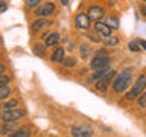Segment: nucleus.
<instances>
[{"instance_id":"1","label":"nucleus","mask_w":146,"mask_h":137,"mask_svg":"<svg viewBox=\"0 0 146 137\" xmlns=\"http://www.w3.org/2000/svg\"><path fill=\"white\" fill-rule=\"evenodd\" d=\"M131 85V75L129 72H122L116 76V79L113 82V90L114 93H122L125 91L128 87Z\"/></svg>"},{"instance_id":"2","label":"nucleus","mask_w":146,"mask_h":137,"mask_svg":"<svg viewBox=\"0 0 146 137\" xmlns=\"http://www.w3.org/2000/svg\"><path fill=\"white\" fill-rule=\"evenodd\" d=\"M145 88H146V75H140L132 85V90L126 94V99H134L137 96H140L145 91Z\"/></svg>"},{"instance_id":"3","label":"nucleus","mask_w":146,"mask_h":137,"mask_svg":"<svg viewBox=\"0 0 146 137\" xmlns=\"http://www.w3.org/2000/svg\"><path fill=\"white\" fill-rule=\"evenodd\" d=\"M25 114H26V111L21 110V108H9L2 114V116H3L5 122H15V120H18V119H21Z\"/></svg>"},{"instance_id":"4","label":"nucleus","mask_w":146,"mask_h":137,"mask_svg":"<svg viewBox=\"0 0 146 137\" xmlns=\"http://www.w3.org/2000/svg\"><path fill=\"white\" fill-rule=\"evenodd\" d=\"M73 137H91L93 136V128L90 125H76L72 128Z\"/></svg>"},{"instance_id":"5","label":"nucleus","mask_w":146,"mask_h":137,"mask_svg":"<svg viewBox=\"0 0 146 137\" xmlns=\"http://www.w3.org/2000/svg\"><path fill=\"white\" fill-rule=\"evenodd\" d=\"M75 23H76V27H78V29H81V31H88L90 26H91V18L87 15V14H78Z\"/></svg>"},{"instance_id":"6","label":"nucleus","mask_w":146,"mask_h":137,"mask_svg":"<svg viewBox=\"0 0 146 137\" xmlns=\"http://www.w3.org/2000/svg\"><path fill=\"white\" fill-rule=\"evenodd\" d=\"M114 75H116V72L111 70L107 76H104L102 79H98V81H96V90H99V91H107V88H108V85H110V82H111V79L114 78Z\"/></svg>"},{"instance_id":"7","label":"nucleus","mask_w":146,"mask_h":137,"mask_svg":"<svg viewBox=\"0 0 146 137\" xmlns=\"http://www.w3.org/2000/svg\"><path fill=\"white\" fill-rule=\"evenodd\" d=\"M110 64V58L108 57H94L90 63V67L93 70H99V68H105Z\"/></svg>"},{"instance_id":"8","label":"nucleus","mask_w":146,"mask_h":137,"mask_svg":"<svg viewBox=\"0 0 146 137\" xmlns=\"http://www.w3.org/2000/svg\"><path fill=\"white\" fill-rule=\"evenodd\" d=\"M53 12H55V5H53V3H44L43 6L36 8V11H35V14H36L38 17H41V18L52 15Z\"/></svg>"},{"instance_id":"9","label":"nucleus","mask_w":146,"mask_h":137,"mask_svg":"<svg viewBox=\"0 0 146 137\" xmlns=\"http://www.w3.org/2000/svg\"><path fill=\"white\" fill-rule=\"evenodd\" d=\"M87 15H88L91 20L99 21L100 18L104 17V9L100 8V6H91V8L88 9V12H87Z\"/></svg>"},{"instance_id":"10","label":"nucleus","mask_w":146,"mask_h":137,"mask_svg":"<svg viewBox=\"0 0 146 137\" xmlns=\"http://www.w3.org/2000/svg\"><path fill=\"white\" fill-rule=\"evenodd\" d=\"M94 31L102 37H110L111 35V29L107 26V23H102V21H96L94 23Z\"/></svg>"},{"instance_id":"11","label":"nucleus","mask_w":146,"mask_h":137,"mask_svg":"<svg viewBox=\"0 0 146 137\" xmlns=\"http://www.w3.org/2000/svg\"><path fill=\"white\" fill-rule=\"evenodd\" d=\"M50 61L52 63H62L64 61V49L62 47L55 49V52L52 53V57H50Z\"/></svg>"},{"instance_id":"12","label":"nucleus","mask_w":146,"mask_h":137,"mask_svg":"<svg viewBox=\"0 0 146 137\" xmlns=\"http://www.w3.org/2000/svg\"><path fill=\"white\" fill-rule=\"evenodd\" d=\"M58 41H59V34L58 32H53V34L46 37V47H52V46H55Z\"/></svg>"},{"instance_id":"13","label":"nucleus","mask_w":146,"mask_h":137,"mask_svg":"<svg viewBox=\"0 0 146 137\" xmlns=\"http://www.w3.org/2000/svg\"><path fill=\"white\" fill-rule=\"evenodd\" d=\"M47 25H50L49 20H46V18H38V20H35L34 23H32V29H34V31H40L41 27H44Z\"/></svg>"},{"instance_id":"14","label":"nucleus","mask_w":146,"mask_h":137,"mask_svg":"<svg viewBox=\"0 0 146 137\" xmlns=\"http://www.w3.org/2000/svg\"><path fill=\"white\" fill-rule=\"evenodd\" d=\"M110 72H111V68H110V67L99 68V70H96V72L93 73V79H96V81H98V79H102V78H104V76H107Z\"/></svg>"},{"instance_id":"15","label":"nucleus","mask_w":146,"mask_h":137,"mask_svg":"<svg viewBox=\"0 0 146 137\" xmlns=\"http://www.w3.org/2000/svg\"><path fill=\"white\" fill-rule=\"evenodd\" d=\"M31 136V130L27 126L25 128H20V130H17V131H14L11 137H29Z\"/></svg>"},{"instance_id":"16","label":"nucleus","mask_w":146,"mask_h":137,"mask_svg":"<svg viewBox=\"0 0 146 137\" xmlns=\"http://www.w3.org/2000/svg\"><path fill=\"white\" fill-rule=\"evenodd\" d=\"M79 50H81V58H88L90 57V53L93 52V49L90 47L88 44H81V47H79Z\"/></svg>"},{"instance_id":"17","label":"nucleus","mask_w":146,"mask_h":137,"mask_svg":"<svg viewBox=\"0 0 146 137\" xmlns=\"http://www.w3.org/2000/svg\"><path fill=\"white\" fill-rule=\"evenodd\" d=\"M104 43H105V46H117L119 44V38L117 37H114V35H110V37H105L104 38Z\"/></svg>"},{"instance_id":"18","label":"nucleus","mask_w":146,"mask_h":137,"mask_svg":"<svg viewBox=\"0 0 146 137\" xmlns=\"http://www.w3.org/2000/svg\"><path fill=\"white\" fill-rule=\"evenodd\" d=\"M107 26L110 27V29H119V18L108 17L107 18Z\"/></svg>"},{"instance_id":"19","label":"nucleus","mask_w":146,"mask_h":137,"mask_svg":"<svg viewBox=\"0 0 146 137\" xmlns=\"http://www.w3.org/2000/svg\"><path fill=\"white\" fill-rule=\"evenodd\" d=\"M128 47H129L131 52H140V44L139 41H129V44H128Z\"/></svg>"},{"instance_id":"20","label":"nucleus","mask_w":146,"mask_h":137,"mask_svg":"<svg viewBox=\"0 0 146 137\" xmlns=\"http://www.w3.org/2000/svg\"><path fill=\"white\" fill-rule=\"evenodd\" d=\"M17 105H18V100L17 99H11V100H8V102H5L3 107L6 108V110H9V108H15Z\"/></svg>"},{"instance_id":"21","label":"nucleus","mask_w":146,"mask_h":137,"mask_svg":"<svg viewBox=\"0 0 146 137\" xmlns=\"http://www.w3.org/2000/svg\"><path fill=\"white\" fill-rule=\"evenodd\" d=\"M9 93H11V91H9V88L6 85L5 87H0V99H5V98H8L9 96Z\"/></svg>"},{"instance_id":"22","label":"nucleus","mask_w":146,"mask_h":137,"mask_svg":"<svg viewBox=\"0 0 146 137\" xmlns=\"http://www.w3.org/2000/svg\"><path fill=\"white\" fill-rule=\"evenodd\" d=\"M62 64L66 67H75L76 66V59L75 58H67V59H64V61H62Z\"/></svg>"},{"instance_id":"23","label":"nucleus","mask_w":146,"mask_h":137,"mask_svg":"<svg viewBox=\"0 0 146 137\" xmlns=\"http://www.w3.org/2000/svg\"><path fill=\"white\" fill-rule=\"evenodd\" d=\"M139 105L141 108H146V93H141L139 96Z\"/></svg>"},{"instance_id":"24","label":"nucleus","mask_w":146,"mask_h":137,"mask_svg":"<svg viewBox=\"0 0 146 137\" xmlns=\"http://www.w3.org/2000/svg\"><path fill=\"white\" fill-rule=\"evenodd\" d=\"M35 55H38V57H44V46H35Z\"/></svg>"},{"instance_id":"25","label":"nucleus","mask_w":146,"mask_h":137,"mask_svg":"<svg viewBox=\"0 0 146 137\" xmlns=\"http://www.w3.org/2000/svg\"><path fill=\"white\" fill-rule=\"evenodd\" d=\"M88 38L91 41H94V43H100V41H102V38L99 37V34H88Z\"/></svg>"},{"instance_id":"26","label":"nucleus","mask_w":146,"mask_h":137,"mask_svg":"<svg viewBox=\"0 0 146 137\" xmlns=\"http://www.w3.org/2000/svg\"><path fill=\"white\" fill-rule=\"evenodd\" d=\"M9 82V78L5 76V75H0V87H5Z\"/></svg>"},{"instance_id":"27","label":"nucleus","mask_w":146,"mask_h":137,"mask_svg":"<svg viewBox=\"0 0 146 137\" xmlns=\"http://www.w3.org/2000/svg\"><path fill=\"white\" fill-rule=\"evenodd\" d=\"M41 0H26V5L27 6H31V8H35L36 5H40Z\"/></svg>"},{"instance_id":"28","label":"nucleus","mask_w":146,"mask_h":137,"mask_svg":"<svg viewBox=\"0 0 146 137\" xmlns=\"http://www.w3.org/2000/svg\"><path fill=\"white\" fill-rule=\"evenodd\" d=\"M94 57H108V53H107V50H98Z\"/></svg>"},{"instance_id":"29","label":"nucleus","mask_w":146,"mask_h":137,"mask_svg":"<svg viewBox=\"0 0 146 137\" xmlns=\"http://www.w3.org/2000/svg\"><path fill=\"white\" fill-rule=\"evenodd\" d=\"M6 3H5L3 2V0H0V12H5V11H6Z\"/></svg>"},{"instance_id":"30","label":"nucleus","mask_w":146,"mask_h":137,"mask_svg":"<svg viewBox=\"0 0 146 137\" xmlns=\"http://www.w3.org/2000/svg\"><path fill=\"white\" fill-rule=\"evenodd\" d=\"M140 12H141V15H143V17H146V6H145V5H141V6H140Z\"/></svg>"},{"instance_id":"31","label":"nucleus","mask_w":146,"mask_h":137,"mask_svg":"<svg viewBox=\"0 0 146 137\" xmlns=\"http://www.w3.org/2000/svg\"><path fill=\"white\" fill-rule=\"evenodd\" d=\"M139 44H140V47H143L146 50V41L145 40H139Z\"/></svg>"},{"instance_id":"32","label":"nucleus","mask_w":146,"mask_h":137,"mask_svg":"<svg viewBox=\"0 0 146 137\" xmlns=\"http://www.w3.org/2000/svg\"><path fill=\"white\" fill-rule=\"evenodd\" d=\"M5 70H6V68H5V66H3V64H0V75H3Z\"/></svg>"},{"instance_id":"33","label":"nucleus","mask_w":146,"mask_h":137,"mask_svg":"<svg viewBox=\"0 0 146 137\" xmlns=\"http://www.w3.org/2000/svg\"><path fill=\"white\" fill-rule=\"evenodd\" d=\"M59 2H61L62 5H67V3H68V0H59Z\"/></svg>"},{"instance_id":"34","label":"nucleus","mask_w":146,"mask_h":137,"mask_svg":"<svg viewBox=\"0 0 146 137\" xmlns=\"http://www.w3.org/2000/svg\"><path fill=\"white\" fill-rule=\"evenodd\" d=\"M0 120H3V116L0 114ZM0 126H2V122H0Z\"/></svg>"},{"instance_id":"35","label":"nucleus","mask_w":146,"mask_h":137,"mask_svg":"<svg viewBox=\"0 0 146 137\" xmlns=\"http://www.w3.org/2000/svg\"><path fill=\"white\" fill-rule=\"evenodd\" d=\"M143 2H145V3H146V0H143Z\"/></svg>"}]
</instances>
